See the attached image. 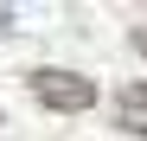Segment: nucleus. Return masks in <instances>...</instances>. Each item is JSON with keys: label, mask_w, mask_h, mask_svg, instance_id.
<instances>
[{"label": "nucleus", "mask_w": 147, "mask_h": 141, "mask_svg": "<svg viewBox=\"0 0 147 141\" xmlns=\"http://www.w3.org/2000/svg\"><path fill=\"white\" fill-rule=\"evenodd\" d=\"M128 45H134V52H141V58H147V19H141V26H134V32H128Z\"/></svg>", "instance_id": "3"}, {"label": "nucleus", "mask_w": 147, "mask_h": 141, "mask_svg": "<svg viewBox=\"0 0 147 141\" xmlns=\"http://www.w3.org/2000/svg\"><path fill=\"white\" fill-rule=\"evenodd\" d=\"M115 122L128 128V135H147V83H128L115 96Z\"/></svg>", "instance_id": "2"}, {"label": "nucleus", "mask_w": 147, "mask_h": 141, "mask_svg": "<svg viewBox=\"0 0 147 141\" xmlns=\"http://www.w3.org/2000/svg\"><path fill=\"white\" fill-rule=\"evenodd\" d=\"M7 26H13V13H7V7H0V32H7Z\"/></svg>", "instance_id": "4"}, {"label": "nucleus", "mask_w": 147, "mask_h": 141, "mask_svg": "<svg viewBox=\"0 0 147 141\" xmlns=\"http://www.w3.org/2000/svg\"><path fill=\"white\" fill-rule=\"evenodd\" d=\"M32 96L45 109H58V115H83L96 103V83L77 77V70H32Z\"/></svg>", "instance_id": "1"}]
</instances>
